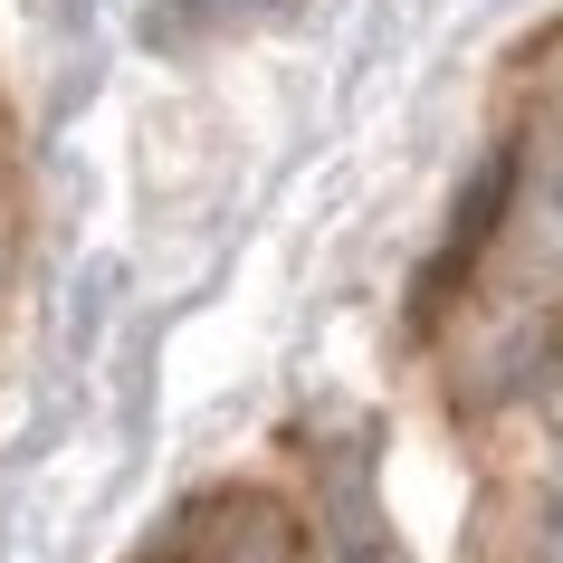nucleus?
Here are the masks:
<instances>
[{"label":"nucleus","instance_id":"nucleus-1","mask_svg":"<svg viewBox=\"0 0 563 563\" xmlns=\"http://www.w3.org/2000/svg\"><path fill=\"white\" fill-rule=\"evenodd\" d=\"M173 563H306V526L267 487H210L173 534Z\"/></svg>","mask_w":563,"mask_h":563},{"label":"nucleus","instance_id":"nucleus-4","mask_svg":"<svg viewBox=\"0 0 563 563\" xmlns=\"http://www.w3.org/2000/svg\"><path fill=\"white\" fill-rule=\"evenodd\" d=\"M0 277H10V173H0Z\"/></svg>","mask_w":563,"mask_h":563},{"label":"nucleus","instance_id":"nucleus-2","mask_svg":"<svg viewBox=\"0 0 563 563\" xmlns=\"http://www.w3.org/2000/svg\"><path fill=\"white\" fill-rule=\"evenodd\" d=\"M344 563H401V544H383V534H354V544H344Z\"/></svg>","mask_w":563,"mask_h":563},{"label":"nucleus","instance_id":"nucleus-3","mask_svg":"<svg viewBox=\"0 0 563 563\" xmlns=\"http://www.w3.org/2000/svg\"><path fill=\"white\" fill-rule=\"evenodd\" d=\"M544 563H563V497H554V516H544Z\"/></svg>","mask_w":563,"mask_h":563}]
</instances>
